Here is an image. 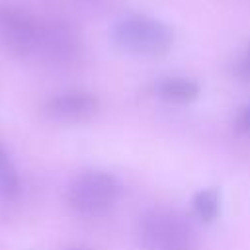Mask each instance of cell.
I'll list each match as a JSON object with an SVG mask.
<instances>
[{"instance_id":"4","label":"cell","mask_w":250,"mask_h":250,"mask_svg":"<svg viewBox=\"0 0 250 250\" xmlns=\"http://www.w3.org/2000/svg\"><path fill=\"white\" fill-rule=\"evenodd\" d=\"M139 234L148 250H189L193 232L176 213L150 211L139 223Z\"/></svg>"},{"instance_id":"3","label":"cell","mask_w":250,"mask_h":250,"mask_svg":"<svg viewBox=\"0 0 250 250\" xmlns=\"http://www.w3.org/2000/svg\"><path fill=\"white\" fill-rule=\"evenodd\" d=\"M115 43L127 53L141 57H158L174 43L172 29L160 20L148 16H129L113 27Z\"/></svg>"},{"instance_id":"9","label":"cell","mask_w":250,"mask_h":250,"mask_svg":"<svg viewBox=\"0 0 250 250\" xmlns=\"http://www.w3.org/2000/svg\"><path fill=\"white\" fill-rule=\"evenodd\" d=\"M238 74L244 78V80H250V43L240 59V64H238Z\"/></svg>"},{"instance_id":"1","label":"cell","mask_w":250,"mask_h":250,"mask_svg":"<svg viewBox=\"0 0 250 250\" xmlns=\"http://www.w3.org/2000/svg\"><path fill=\"white\" fill-rule=\"evenodd\" d=\"M49 23L16 6H0V45L20 59H43Z\"/></svg>"},{"instance_id":"8","label":"cell","mask_w":250,"mask_h":250,"mask_svg":"<svg viewBox=\"0 0 250 250\" xmlns=\"http://www.w3.org/2000/svg\"><path fill=\"white\" fill-rule=\"evenodd\" d=\"M219 209H221V197H219L217 189L207 188V189H201V191L195 193L193 211L201 221H205V223L215 221L217 215H219Z\"/></svg>"},{"instance_id":"2","label":"cell","mask_w":250,"mask_h":250,"mask_svg":"<svg viewBox=\"0 0 250 250\" xmlns=\"http://www.w3.org/2000/svg\"><path fill=\"white\" fill-rule=\"evenodd\" d=\"M119 199V182L102 170H86L78 174L66 191L68 207L86 219L107 215Z\"/></svg>"},{"instance_id":"10","label":"cell","mask_w":250,"mask_h":250,"mask_svg":"<svg viewBox=\"0 0 250 250\" xmlns=\"http://www.w3.org/2000/svg\"><path fill=\"white\" fill-rule=\"evenodd\" d=\"M238 123H240V127L242 129H246V131H250V105L242 111V115H240V119H238Z\"/></svg>"},{"instance_id":"11","label":"cell","mask_w":250,"mask_h":250,"mask_svg":"<svg viewBox=\"0 0 250 250\" xmlns=\"http://www.w3.org/2000/svg\"><path fill=\"white\" fill-rule=\"evenodd\" d=\"M66 250H88V248H66Z\"/></svg>"},{"instance_id":"7","label":"cell","mask_w":250,"mask_h":250,"mask_svg":"<svg viewBox=\"0 0 250 250\" xmlns=\"http://www.w3.org/2000/svg\"><path fill=\"white\" fill-rule=\"evenodd\" d=\"M20 193V176L8 152L0 146V197L14 199Z\"/></svg>"},{"instance_id":"6","label":"cell","mask_w":250,"mask_h":250,"mask_svg":"<svg viewBox=\"0 0 250 250\" xmlns=\"http://www.w3.org/2000/svg\"><path fill=\"white\" fill-rule=\"evenodd\" d=\"M156 92L162 100L172 102V104H188L191 100H195L199 96V86L189 80V78H182V76H172V78H164L158 82Z\"/></svg>"},{"instance_id":"5","label":"cell","mask_w":250,"mask_h":250,"mask_svg":"<svg viewBox=\"0 0 250 250\" xmlns=\"http://www.w3.org/2000/svg\"><path fill=\"white\" fill-rule=\"evenodd\" d=\"M98 98L84 90H68L53 96L45 104V115L59 123L88 121L98 111Z\"/></svg>"}]
</instances>
